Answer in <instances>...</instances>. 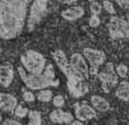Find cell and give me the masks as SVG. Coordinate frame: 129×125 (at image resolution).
<instances>
[{
  "label": "cell",
  "mask_w": 129,
  "mask_h": 125,
  "mask_svg": "<svg viewBox=\"0 0 129 125\" xmlns=\"http://www.w3.org/2000/svg\"><path fill=\"white\" fill-rule=\"evenodd\" d=\"M37 99L41 102H48L53 99V92L48 89H41L37 94Z\"/></svg>",
  "instance_id": "18"
},
{
  "label": "cell",
  "mask_w": 129,
  "mask_h": 125,
  "mask_svg": "<svg viewBox=\"0 0 129 125\" xmlns=\"http://www.w3.org/2000/svg\"><path fill=\"white\" fill-rule=\"evenodd\" d=\"M1 120H3V117H1V114H0V123H1Z\"/></svg>",
  "instance_id": "31"
},
{
  "label": "cell",
  "mask_w": 129,
  "mask_h": 125,
  "mask_svg": "<svg viewBox=\"0 0 129 125\" xmlns=\"http://www.w3.org/2000/svg\"><path fill=\"white\" fill-rule=\"evenodd\" d=\"M97 76L102 81V88L106 93L110 91L111 88H114L118 84V75L112 62H107L104 71L97 73Z\"/></svg>",
  "instance_id": "8"
},
{
  "label": "cell",
  "mask_w": 129,
  "mask_h": 125,
  "mask_svg": "<svg viewBox=\"0 0 129 125\" xmlns=\"http://www.w3.org/2000/svg\"><path fill=\"white\" fill-rule=\"evenodd\" d=\"M128 75H129V71H128Z\"/></svg>",
  "instance_id": "32"
},
{
  "label": "cell",
  "mask_w": 129,
  "mask_h": 125,
  "mask_svg": "<svg viewBox=\"0 0 129 125\" xmlns=\"http://www.w3.org/2000/svg\"><path fill=\"white\" fill-rule=\"evenodd\" d=\"M70 125H83V123L78 119V120H72V122L70 123Z\"/></svg>",
  "instance_id": "29"
},
{
  "label": "cell",
  "mask_w": 129,
  "mask_h": 125,
  "mask_svg": "<svg viewBox=\"0 0 129 125\" xmlns=\"http://www.w3.org/2000/svg\"><path fill=\"white\" fill-rule=\"evenodd\" d=\"M109 32L113 40L129 39V23L120 17L113 16L109 22Z\"/></svg>",
  "instance_id": "6"
},
{
  "label": "cell",
  "mask_w": 129,
  "mask_h": 125,
  "mask_svg": "<svg viewBox=\"0 0 129 125\" xmlns=\"http://www.w3.org/2000/svg\"><path fill=\"white\" fill-rule=\"evenodd\" d=\"M62 17L66 21H76V19H79L85 15V10H83L82 7L80 6H76V7H72V8H69V9H65L61 13Z\"/></svg>",
  "instance_id": "14"
},
{
  "label": "cell",
  "mask_w": 129,
  "mask_h": 125,
  "mask_svg": "<svg viewBox=\"0 0 129 125\" xmlns=\"http://www.w3.org/2000/svg\"><path fill=\"white\" fill-rule=\"evenodd\" d=\"M41 114L38 110L29 111V123L27 125H41Z\"/></svg>",
  "instance_id": "17"
},
{
  "label": "cell",
  "mask_w": 129,
  "mask_h": 125,
  "mask_svg": "<svg viewBox=\"0 0 129 125\" xmlns=\"http://www.w3.org/2000/svg\"><path fill=\"white\" fill-rule=\"evenodd\" d=\"M49 118L51 119V122L57 123V124H70L73 120V115L71 113H66L61 109H56L53 110L49 115Z\"/></svg>",
  "instance_id": "13"
},
{
  "label": "cell",
  "mask_w": 129,
  "mask_h": 125,
  "mask_svg": "<svg viewBox=\"0 0 129 125\" xmlns=\"http://www.w3.org/2000/svg\"><path fill=\"white\" fill-rule=\"evenodd\" d=\"M76 117L77 119L81 120H88V119H93L96 117V110L90 107L89 105H77L76 106Z\"/></svg>",
  "instance_id": "11"
},
{
  "label": "cell",
  "mask_w": 129,
  "mask_h": 125,
  "mask_svg": "<svg viewBox=\"0 0 129 125\" xmlns=\"http://www.w3.org/2000/svg\"><path fill=\"white\" fill-rule=\"evenodd\" d=\"M103 8H104L109 14H115L114 6H113V4L111 3V1H109V0H104V1H103Z\"/></svg>",
  "instance_id": "21"
},
{
  "label": "cell",
  "mask_w": 129,
  "mask_h": 125,
  "mask_svg": "<svg viewBox=\"0 0 129 125\" xmlns=\"http://www.w3.org/2000/svg\"><path fill=\"white\" fill-rule=\"evenodd\" d=\"M23 99H24V101H26V102H32V101H34V99H36V96H34L32 92L30 91H23Z\"/></svg>",
  "instance_id": "24"
},
{
  "label": "cell",
  "mask_w": 129,
  "mask_h": 125,
  "mask_svg": "<svg viewBox=\"0 0 129 125\" xmlns=\"http://www.w3.org/2000/svg\"><path fill=\"white\" fill-rule=\"evenodd\" d=\"M14 113H15V116H16V117L23 118V117H25V116L29 114V109H26L25 107L21 106V105H20V106L17 105L16 108L14 109Z\"/></svg>",
  "instance_id": "20"
},
{
  "label": "cell",
  "mask_w": 129,
  "mask_h": 125,
  "mask_svg": "<svg viewBox=\"0 0 129 125\" xmlns=\"http://www.w3.org/2000/svg\"><path fill=\"white\" fill-rule=\"evenodd\" d=\"M90 10H91V14L93 15H98L101 13V10H102V7H101V5L98 3L93 1L91 5H90Z\"/></svg>",
  "instance_id": "22"
},
{
  "label": "cell",
  "mask_w": 129,
  "mask_h": 125,
  "mask_svg": "<svg viewBox=\"0 0 129 125\" xmlns=\"http://www.w3.org/2000/svg\"><path fill=\"white\" fill-rule=\"evenodd\" d=\"M53 103L54 106L59 108V107H63L64 106V98L63 96H56L53 98Z\"/></svg>",
  "instance_id": "23"
},
{
  "label": "cell",
  "mask_w": 129,
  "mask_h": 125,
  "mask_svg": "<svg viewBox=\"0 0 129 125\" xmlns=\"http://www.w3.org/2000/svg\"><path fill=\"white\" fill-rule=\"evenodd\" d=\"M124 9H127L129 12V0H128V3H127V5L124 6Z\"/></svg>",
  "instance_id": "30"
},
{
  "label": "cell",
  "mask_w": 129,
  "mask_h": 125,
  "mask_svg": "<svg viewBox=\"0 0 129 125\" xmlns=\"http://www.w3.org/2000/svg\"><path fill=\"white\" fill-rule=\"evenodd\" d=\"M15 73L14 68L12 65L4 64L0 65V85L4 88H8L12 84L13 80H14Z\"/></svg>",
  "instance_id": "10"
},
{
  "label": "cell",
  "mask_w": 129,
  "mask_h": 125,
  "mask_svg": "<svg viewBox=\"0 0 129 125\" xmlns=\"http://www.w3.org/2000/svg\"><path fill=\"white\" fill-rule=\"evenodd\" d=\"M53 58L56 61L58 68L65 74L68 79V89L70 94L74 98H80L88 92V85L85 82V77L80 75L66 59L65 53L62 50H56L53 52Z\"/></svg>",
  "instance_id": "2"
},
{
  "label": "cell",
  "mask_w": 129,
  "mask_h": 125,
  "mask_svg": "<svg viewBox=\"0 0 129 125\" xmlns=\"http://www.w3.org/2000/svg\"><path fill=\"white\" fill-rule=\"evenodd\" d=\"M30 1L0 0V38L9 40L22 33Z\"/></svg>",
  "instance_id": "1"
},
{
  "label": "cell",
  "mask_w": 129,
  "mask_h": 125,
  "mask_svg": "<svg viewBox=\"0 0 129 125\" xmlns=\"http://www.w3.org/2000/svg\"><path fill=\"white\" fill-rule=\"evenodd\" d=\"M101 21H100V17H98V15H93V16L90 17L89 19V25L91 27H97L98 25H100Z\"/></svg>",
  "instance_id": "25"
},
{
  "label": "cell",
  "mask_w": 129,
  "mask_h": 125,
  "mask_svg": "<svg viewBox=\"0 0 129 125\" xmlns=\"http://www.w3.org/2000/svg\"><path fill=\"white\" fill-rule=\"evenodd\" d=\"M23 68L31 74H40L46 67V58L36 50H27L21 56Z\"/></svg>",
  "instance_id": "4"
},
{
  "label": "cell",
  "mask_w": 129,
  "mask_h": 125,
  "mask_svg": "<svg viewBox=\"0 0 129 125\" xmlns=\"http://www.w3.org/2000/svg\"><path fill=\"white\" fill-rule=\"evenodd\" d=\"M70 64L77 72L79 73L80 75H82L86 80L89 77V68H88V65L86 62V59L81 53H73L71 56V60H70Z\"/></svg>",
  "instance_id": "9"
},
{
  "label": "cell",
  "mask_w": 129,
  "mask_h": 125,
  "mask_svg": "<svg viewBox=\"0 0 129 125\" xmlns=\"http://www.w3.org/2000/svg\"><path fill=\"white\" fill-rule=\"evenodd\" d=\"M17 106V99L13 94L1 92L0 93V109L6 113L14 111V109Z\"/></svg>",
  "instance_id": "12"
},
{
  "label": "cell",
  "mask_w": 129,
  "mask_h": 125,
  "mask_svg": "<svg viewBox=\"0 0 129 125\" xmlns=\"http://www.w3.org/2000/svg\"><path fill=\"white\" fill-rule=\"evenodd\" d=\"M128 67H127L124 64H120V65L117 66L115 68V73H117L118 76L120 77H127L128 76Z\"/></svg>",
  "instance_id": "19"
},
{
  "label": "cell",
  "mask_w": 129,
  "mask_h": 125,
  "mask_svg": "<svg viewBox=\"0 0 129 125\" xmlns=\"http://www.w3.org/2000/svg\"><path fill=\"white\" fill-rule=\"evenodd\" d=\"M115 96L120 100L129 101V82H120L117 87V90H115Z\"/></svg>",
  "instance_id": "16"
},
{
  "label": "cell",
  "mask_w": 129,
  "mask_h": 125,
  "mask_svg": "<svg viewBox=\"0 0 129 125\" xmlns=\"http://www.w3.org/2000/svg\"><path fill=\"white\" fill-rule=\"evenodd\" d=\"M58 1H61V3H63V4H66V5H71V4L76 3L77 0H58Z\"/></svg>",
  "instance_id": "28"
},
{
  "label": "cell",
  "mask_w": 129,
  "mask_h": 125,
  "mask_svg": "<svg viewBox=\"0 0 129 125\" xmlns=\"http://www.w3.org/2000/svg\"><path fill=\"white\" fill-rule=\"evenodd\" d=\"M117 1V4L120 6V7L124 8V6L127 5V3H128V0H115Z\"/></svg>",
  "instance_id": "27"
},
{
  "label": "cell",
  "mask_w": 129,
  "mask_h": 125,
  "mask_svg": "<svg viewBox=\"0 0 129 125\" xmlns=\"http://www.w3.org/2000/svg\"><path fill=\"white\" fill-rule=\"evenodd\" d=\"M18 73L22 79V81L25 83L29 89L31 90H41L47 89L49 87L56 88L59 85V80L55 79V73H54L53 65H47L45 67L44 72L40 74H31L27 73L22 66L18 67Z\"/></svg>",
  "instance_id": "3"
},
{
  "label": "cell",
  "mask_w": 129,
  "mask_h": 125,
  "mask_svg": "<svg viewBox=\"0 0 129 125\" xmlns=\"http://www.w3.org/2000/svg\"><path fill=\"white\" fill-rule=\"evenodd\" d=\"M47 6L48 0H34L30 8V15L27 19V27L29 31H33L34 27L39 24V22L47 14Z\"/></svg>",
  "instance_id": "5"
},
{
  "label": "cell",
  "mask_w": 129,
  "mask_h": 125,
  "mask_svg": "<svg viewBox=\"0 0 129 125\" xmlns=\"http://www.w3.org/2000/svg\"><path fill=\"white\" fill-rule=\"evenodd\" d=\"M83 57L88 61V64L90 65V71L89 74L96 75L98 72V67L101 65H103L106 60V56L103 51L96 50L93 48H85L83 49Z\"/></svg>",
  "instance_id": "7"
},
{
  "label": "cell",
  "mask_w": 129,
  "mask_h": 125,
  "mask_svg": "<svg viewBox=\"0 0 129 125\" xmlns=\"http://www.w3.org/2000/svg\"><path fill=\"white\" fill-rule=\"evenodd\" d=\"M90 101H91V105H93L94 109H96L98 111H103L104 113V111H107L110 109L109 101L101 96H91Z\"/></svg>",
  "instance_id": "15"
},
{
  "label": "cell",
  "mask_w": 129,
  "mask_h": 125,
  "mask_svg": "<svg viewBox=\"0 0 129 125\" xmlns=\"http://www.w3.org/2000/svg\"><path fill=\"white\" fill-rule=\"evenodd\" d=\"M1 125H22V123H20L16 119H12V118H7L3 122Z\"/></svg>",
  "instance_id": "26"
}]
</instances>
